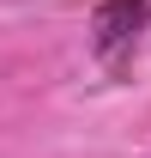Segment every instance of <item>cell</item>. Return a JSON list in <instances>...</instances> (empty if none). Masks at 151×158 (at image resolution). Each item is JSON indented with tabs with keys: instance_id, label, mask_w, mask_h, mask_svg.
Segmentation results:
<instances>
[{
	"instance_id": "cell-1",
	"label": "cell",
	"mask_w": 151,
	"mask_h": 158,
	"mask_svg": "<svg viewBox=\"0 0 151 158\" xmlns=\"http://www.w3.org/2000/svg\"><path fill=\"white\" fill-rule=\"evenodd\" d=\"M145 24H151V0H103V6H97V55L121 61V49H127Z\"/></svg>"
}]
</instances>
